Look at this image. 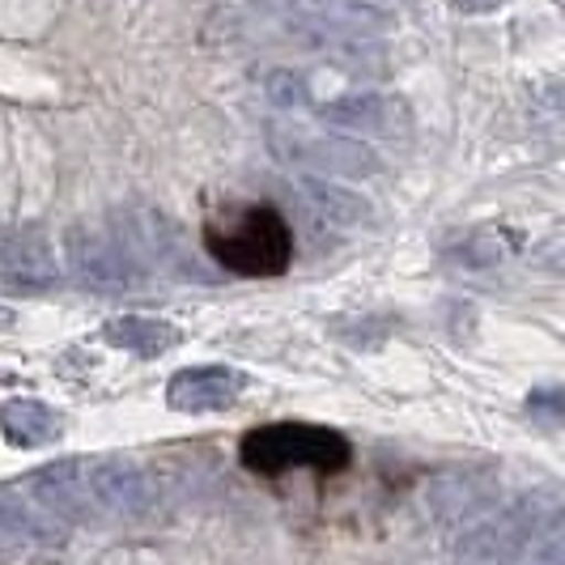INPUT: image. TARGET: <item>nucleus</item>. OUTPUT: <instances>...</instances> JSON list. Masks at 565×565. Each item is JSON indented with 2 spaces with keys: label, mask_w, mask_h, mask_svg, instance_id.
<instances>
[{
  "label": "nucleus",
  "mask_w": 565,
  "mask_h": 565,
  "mask_svg": "<svg viewBox=\"0 0 565 565\" xmlns=\"http://www.w3.org/2000/svg\"><path fill=\"white\" fill-rule=\"evenodd\" d=\"M243 468L255 477H281L289 468H315V472H340L349 468L353 447L349 438L311 422H277L259 425L238 447Z\"/></svg>",
  "instance_id": "f257e3e1"
},
{
  "label": "nucleus",
  "mask_w": 565,
  "mask_h": 565,
  "mask_svg": "<svg viewBox=\"0 0 565 565\" xmlns=\"http://www.w3.org/2000/svg\"><path fill=\"white\" fill-rule=\"evenodd\" d=\"M204 247L209 255L238 277H281L294 259V234L285 226V217L268 204L243 209L226 226L204 230Z\"/></svg>",
  "instance_id": "f03ea898"
},
{
  "label": "nucleus",
  "mask_w": 565,
  "mask_h": 565,
  "mask_svg": "<svg viewBox=\"0 0 565 565\" xmlns=\"http://www.w3.org/2000/svg\"><path fill=\"white\" fill-rule=\"evenodd\" d=\"M73 268H82L89 281H111V277H119L115 273V255L103 234H77L73 238Z\"/></svg>",
  "instance_id": "ddd939ff"
},
{
  "label": "nucleus",
  "mask_w": 565,
  "mask_h": 565,
  "mask_svg": "<svg viewBox=\"0 0 565 565\" xmlns=\"http://www.w3.org/2000/svg\"><path fill=\"white\" fill-rule=\"evenodd\" d=\"M4 328H13V311H9V307H0V332H4Z\"/></svg>",
  "instance_id": "aec40b11"
},
{
  "label": "nucleus",
  "mask_w": 565,
  "mask_h": 565,
  "mask_svg": "<svg viewBox=\"0 0 565 565\" xmlns=\"http://www.w3.org/2000/svg\"><path fill=\"white\" fill-rule=\"evenodd\" d=\"M85 498L94 514H111V519H128L149 507V484L145 472L128 459H85Z\"/></svg>",
  "instance_id": "39448f33"
},
{
  "label": "nucleus",
  "mask_w": 565,
  "mask_h": 565,
  "mask_svg": "<svg viewBox=\"0 0 565 565\" xmlns=\"http://www.w3.org/2000/svg\"><path fill=\"white\" fill-rule=\"evenodd\" d=\"M85 459H68V463H47L39 468L22 493H26L34 507L43 510L52 523H82L89 519V498H85V477H82Z\"/></svg>",
  "instance_id": "0eeeda50"
},
{
  "label": "nucleus",
  "mask_w": 565,
  "mask_h": 565,
  "mask_svg": "<svg viewBox=\"0 0 565 565\" xmlns=\"http://www.w3.org/2000/svg\"><path fill=\"white\" fill-rule=\"evenodd\" d=\"M532 565H565V532L544 540L536 553H532Z\"/></svg>",
  "instance_id": "f3484780"
},
{
  "label": "nucleus",
  "mask_w": 565,
  "mask_h": 565,
  "mask_svg": "<svg viewBox=\"0 0 565 565\" xmlns=\"http://www.w3.org/2000/svg\"><path fill=\"white\" fill-rule=\"evenodd\" d=\"M264 94H268L273 107L289 111V107H302V103L311 98V85H307V77H302L298 68H273V73L264 77Z\"/></svg>",
  "instance_id": "2eb2a0df"
},
{
  "label": "nucleus",
  "mask_w": 565,
  "mask_h": 565,
  "mask_svg": "<svg viewBox=\"0 0 565 565\" xmlns=\"http://www.w3.org/2000/svg\"><path fill=\"white\" fill-rule=\"evenodd\" d=\"M532 536H536V510H532V502H519V507L477 523L459 540L455 565H514L527 553Z\"/></svg>",
  "instance_id": "7ed1b4c3"
},
{
  "label": "nucleus",
  "mask_w": 565,
  "mask_h": 565,
  "mask_svg": "<svg viewBox=\"0 0 565 565\" xmlns=\"http://www.w3.org/2000/svg\"><path fill=\"white\" fill-rule=\"evenodd\" d=\"M523 413L540 434H557L565 425V387H532Z\"/></svg>",
  "instance_id": "4468645a"
},
{
  "label": "nucleus",
  "mask_w": 565,
  "mask_h": 565,
  "mask_svg": "<svg viewBox=\"0 0 565 565\" xmlns=\"http://www.w3.org/2000/svg\"><path fill=\"white\" fill-rule=\"evenodd\" d=\"M298 158L307 167L323 170V179H374L383 174V158L362 141L349 137H319V141L302 145Z\"/></svg>",
  "instance_id": "1a4fd4ad"
},
{
  "label": "nucleus",
  "mask_w": 565,
  "mask_h": 565,
  "mask_svg": "<svg viewBox=\"0 0 565 565\" xmlns=\"http://www.w3.org/2000/svg\"><path fill=\"white\" fill-rule=\"evenodd\" d=\"M319 119L337 132H362V137H383V141L413 132V107L399 94H374V89H358V94L323 103Z\"/></svg>",
  "instance_id": "20e7f679"
},
{
  "label": "nucleus",
  "mask_w": 565,
  "mask_h": 565,
  "mask_svg": "<svg viewBox=\"0 0 565 565\" xmlns=\"http://www.w3.org/2000/svg\"><path fill=\"white\" fill-rule=\"evenodd\" d=\"M459 13H472V18H481V13H498L507 0H451Z\"/></svg>",
  "instance_id": "a211bd4d"
},
{
  "label": "nucleus",
  "mask_w": 565,
  "mask_h": 565,
  "mask_svg": "<svg viewBox=\"0 0 565 565\" xmlns=\"http://www.w3.org/2000/svg\"><path fill=\"white\" fill-rule=\"evenodd\" d=\"M4 273L18 277L22 285H47L56 281V255L43 230H22L18 238L4 243Z\"/></svg>",
  "instance_id": "f8f14e48"
},
{
  "label": "nucleus",
  "mask_w": 565,
  "mask_h": 565,
  "mask_svg": "<svg viewBox=\"0 0 565 565\" xmlns=\"http://www.w3.org/2000/svg\"><path fill=\"white\" fill-rule=\"evenodd\" d=\"M103 340L137 358H162L167 349L179 344V328L167 319H149V315H119L103 323Z\"/></svg>",
  "instance_id": "9b49d317"
},
{
  "label": "nucleus",
  "mask_w": 565,
  "mask_h": 565,
  "mask_svg": "<svg viewBox=\"0 0 565 565\" xmlns=\"http://www.w3.org/2000/svg\"><path fill=\"white\" fill-rule=\"evenodd\" d=\"M562 9H565V0H562Z\"/></svg>",
  "instance_id": "412c9836"
},
{
  "label": "nucleus",
  "mask_w": 565,
  "mask_h": 565,
  "mask_svg": "<svg viewBox=\"0 0 565 565\" xmlns=\"http://www.w3.org/2000/svg\"><path fill=\"white\" fill-rule=\"evenodd\" d=\"M536 264L544 268V273H557V277H565V234H557V238H544V243H536Z\"/></svg>",
  "instance_id": "dca6fc26"
},
{
  "label": "nucleus",
  "mask_w": 565,
  "mask_h": 565,
  "mask_svg": "<svg viewBox=\"0 0 565 565\" xmlns=\"http://www.w3.org/2000/svg\"><path fill=\"white\" fill-rule=\"evenodd\" d=\"M247 392V374L234 366H188L167 383V408L174 413H226Z\"/></svg>",
  "instance_id": "423d86ee"
},
{
  "label": "nucleus",
  "mask_w": 565,
  "mask_h": 565,
  "mask_svg": "<svg viewBox=\"0 0 565 565\" xmlns=\"http://www.w3.org/2000/svg\"><path fill=\"white\" fill-rule=\"evenodd\" d=\"M0 434L9 447H52L64 438V417L47 399H30V396H13L0 404Z\"/></svg>",
  "instance_id": "6e6552de"
},
{
  "label": "nucleus",
  "mask_w": 565,
  "mask_h": 565,
  "mask_svg": "<svg viewBox=\"0 0 565 565\" xmlns=\"http://www.w3.org/2000/svg\"><path fill=\"white\" fill-rule=\"evenodd\" d=\"M548 107H557V111H565V89H548V98H544Z\"/></svg>",
  "instance_id": "6ab92c4d"
},
{
  "label": "nucleus",
  "mask_w": 565,
  "mask_h": 565,
  "mask_svg": "<svg viewBox=\"0 0 565 565\" xmlns=\"http://www.w3.org/2000/svg\"><path fill=\"white\" fill-rule=\"evenodd\" d=\"M298 188L307 192V200L315 204V213L323 222H332L340 230H358L374 222V209L366 196H358L353 188H344L340 179H319V174H302Z\"/></svg>",
  "instance_id": "9d476101"
}]
</instances>
